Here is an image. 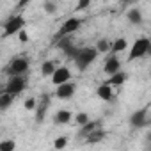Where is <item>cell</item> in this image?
<instances>
[{
    "label": "cell",
    "instance_id": "cell-26",
    "mask_svg": "<svg viewBox=\"0 0 151 151\" xmlns=\"http://www.w3.org/2000/svg\"><path fill=\"white\" fill-rule=\"evenodd\" d=\"M16 144L14 140H2L0 142V151H14Z\"/></svg>",
    "mask_w": 151,
    "mask_h": 151
},
{
    "label": "cell",
    "instance_id": "cell-2",
    "mask_svg": "<svg viewBox=\"0 0 151 151\" xmlns=\"http://www.w3.org/2000/svg\"><path fill=\"white\" fill-rule=\"evenodd\" d=\"M25 23H27V20H25L23 14H13L11 18H7V20L2 23V27H4V30H2V39L18 34V32L25 27Z\"/></svg>",
    "mask_w": 151,
    "mask_h": 151
},
{
    "label": "cell",
    "instance_id": "cell-19",
    "mask_svg": "<svg viewBox=\"0 0 151 151\" xmlns=\"http://www.w3.org/2000/svg\"><path fill=\"white\" fill-rule=\"evenodd\" d=\"M14 98H16V96H13V94H9V93L2 91V94H0V110L6 112V110L11 107V103L14 101Z\"/></svg>",
    "mask_w": 151,
    "mask_h": 151
},
{
    "label": "cell",
    "instance_id": "cell-25",
    "mask_svg": "<svg viewBox=\"0 0 151 151\" xmlns=\"http://www.w3.org/2000/svg\"><path fill=\"white\" fill-rule=\"evenodd\" d=\"M73 119H75V123H77L78 126H82V124H86V123L89 121V114H86V112H78Z\"/></svg>",
    "mask_w": 151,
    "mask_h": 151
},
{
    "label": "cell",
    "instance_id": "cell-31",
    "mask_svg": "<svg viewBox=\"0 0 151 151\" xmlns=\"http://www.w3.org/2000/svg\"><path fill=\"white\" fill-rule=\"evenodd\" d=\"M144 144H146V147H149V149H151V130L146 133V137H144Z\"/></svg>",
    "mask_w": 151,
    "mask_h": 151
},
{
    "label": "cell",
    "instance_id": "cell-9",
    "mask_svg": "<svg viewBox=\"0 0 151 151\" xmlns=\"http://www.w3.org/2000/svg\"><path fill=\"white\" fill-rule=\"evenodd\" d=\"M147 123V109H139L132 112L130 116V126L132 128H144Z\"/></svg>",
    "mask_w": 151,
    "mask_h": 151
},
{
    "label": "cell",
    "instance_id": "cell-30",
    "mask_svg": "<svg viewBox=\"0 0 151 151\" xmlns=\"http://www.w3.org/2000/svg\"><path fill=\"white\" fill-rule=\"evenodd\" d=\"M89 4H91V0H78L77 9H75V11H84V9H87V7H89Z\"/></svg>",
    "mask_w": 151,
    "mask_h": 151
},
{
    "label": "cell",
    "instance_id": "cell-24",
    "mask_svg": "<svg viewBox=\"0 0 151 151\" xmlns=\"http://www.w3.org/2000/svg\"><path fill=\"white\" fill-rule=\"evenodd\" d=\"M78 50H80L78 46H75V45H71V46H69V48H66V50H64L62 53H64V55H66V57H68L69 60H75V57H77Z\"/></svg>",
    "mask_w": 151,
    "mask_h": 151
},
{
    "label": "cell",
    "instance_id": "cell-35",
    "mask_svg": "<svg viewBox=\"0 0 151 151\" xmlns=\"http://www.w3.org/2000/svg\"><path fill=\"white\" fill-rule=\"evenodd\" d=\"M123 2H124V4H128V2H132V0H123Z\"/></svg>",
    "mask_w": 151,
    "mask_h": 151
},
{
    "label": "cell",
    "instance_id": "cell-22",
    "mask_svg": "<svg viewBox=\"0 0 151 151\" xmlns=\"http://www.w3.org/2000/svg\"><path fill=\"white\" fill-rule=\"evenodd\" d=\"M110 41L107 39V37H101L98 43H96V50L100 52V53H107V52H110Z\"/></svg>",
    "mask_w": 151,
    "mask_h": 151
},
{
    "label": "cell",
    "instance_id": "cell-36",
    "mask_svg": "<svg viewBox=\"0 0 151 151\" xmlns=\"http://www.w3.org/2000/svg\"><path fill=\"white\" fill-rule=\"evenodd\" d=\"M149 75H151V71H149Z\"/></svg>",
    "mask_w": 151,
    "mask_h": 151
},
{
    "label": "cell",
    "instance_id": "cell-3",
    "mask_svg": "<svg viewBox=\"0 0 151 151\" xmlns=\"http://www.w3.org/2000/svg\"><path fill=\"white\" fill-rule=\"evenodd\" d=\"M149 43H151V37H137L128 52V62L132 60H137V59H142L147 55V48H149Z\"/></svg>",
    "mask_w": 151,
    "mask_h": 151
},
{
    "label": "cell",
    "instance_id": "cell-4",
    "mask_svg": "<svg viewBox=\"0 0 151 151\" xmlns=\"http://www.w3.org/2000/svg\"><path fill=\"white\" fill-rule=\"evenodd\" d=\"M29 68H30V60L27 57H14L4 69L6 75L9 77H14V75H27L29 73Z\"/></svg>",
    "mask_w": 151,
    "mask_h": 151
},
{
    "label": "cell",
    "instance_id": "cell-34",
    "mask_svg": "<svg viewBox=\"0 0 151 151\" xmlns=\"http://www.w3.org/2000/svg\"><path fill=\"white\" fill-rule=\"evenodd\" d=\"M146 126H151V117H147V123H146Z\"/></svg>",
    "mask_w": 151,
    "mask_h": 151
},
{
    "label": "cell",
    "instance_id": "cell-6",
    "mask_svg": "<svg viewBox=\"0 0 151 151\" xmlns=\"http://www.w3.org/2000/svg\"><path fill=\"white\" fill-rule=\"evenodd\" d=\"M80 25H82V20L80 18H68L62 25H60V29L57 30V34L53 36V37H60V36H73L75 32H77L78 29H80Z\"/></svg>",
    "mask_w": 151,
    "mask_h": 151
},
{
    "label": "cell",
    "instance_id": "cell-27",
    "mask_svg": "<svg viewBox=\"0 0 151 151\" xmlns=\"http://www.w3.org/2000/svg\"><path fill=\"white\" fill-rule=\"evenodd\" d=\"M66 144H68V139L66 137H57L55 142H53V147L55 149H62V147H66Z\"/></svg>",
    "mask_w": 151,
    "mask_h": 151
},
{
    "label": "cell",
    "instance_id": "cell-1",
    "mask_svg": "<svg viewBox=\"0 0 151 151\" xmlns=\"http://www.w3.org/2000/svg\"><path fill=\"white\" fill-rule=\"evenodd\" d=\"M98 55H100V52L96 50V46H86V48L78 50V53H77V57H75L73 62H75V66H77L78 71H86L96 60Z\"/></svg>",
    "mask_w": 151,
    "mask_h": 151
},
{
    "label": "cell",
    "instance_id": "cell-10",
    "mask_svg": "<svg viewBox=\"0 0 151 151\" xmlns=\"http://www.w3.org/2000/svg\"><path fill=\"white\" fill-rule=\"evenodd\" d=\"M69 80H71V71H69V68H66V66H59V68L55 69V73L52 75V84H53V86H60V84L69 82Z\"/></svg>",
    "mask_w": 151,
    "mask_h": 151
},
{
    "label": "cell",
    "instance_id": "cell-21",
    "mask_svg": "<svg viewBox=\"0 0 151 151\" xmlns=\"http://www.w3.org/2000/svg\"><path fill=\"white\" fill-rule=\"evenodd\" d=\"M126 20L132 23V25H140L142 23V13L139 9H130L126 13Z\"/></svg>",
    "mask_w": 151,
    "mask_h": 151
},
{
    "label": "cell",
    "instance_id": "cell-32",
    "mask_svg": "<svg viewBox=\"0 0 151 151\" xmlns=\"http://www.w3.org/2000/svg\"><path fill=\"white\" fill-rule=\"evenodd\" d=\"M30 2H32V0H18V9H23V7H27Z\"/></svg>",
    "mask_w": 151,
    "mask_h": 151
},
{
    "label": "cell",
    "instance_id": "cell-11",
    "mask_svg": "<svg viewBox=\"0 0 151 151\" xmlns=\"http://www.w3.org/2000/svg\"><path fill=\"white\" fill-rule=\"evenodd\" d=\"M101 126H103V121H101V119H93V121L89 119L86 124H82V126H80V130H78L77 137H78V139H86V137H87V135H89L93 130H96V128H101Z\"/></svg>",
    "mask_w": 151,
    "mask_h": 151
},
{
    "label": "cell",
    "instance_id": "cell-5",
    "mask_svg": "<svg viewBox=\"0 0 151 151\" xmlns=\"http://www.w3.org/2000/svg\"><path fill=\"white\" fill-rule=\"evenodd\" d=\"M25 87H27V77L25 75H14V77H9V80L6 82L4 91L13 96H18L25 91Z\"/></svg>",
    "mask_w": 151,
    "mask_h": 151
},
{
    "label": "cell",
    "instance_id": "cell-23",
    "mask_svg": "<svg viewBox=\"0 0 151 151\" xmlns=\"http://www.w3.org/2000/svg\"><path fill=\"white\" fill-rule=\"evenodd\" d=\"M43 9L46 14H53L57 11V4H55V0H45L43 2Z\"/></svg>",
    "mask_w": 151,
    "mask_h": 151
},
{
    "label": "cell",
    "instance_id": "cell-20",
    "mask_svg": "<svg viewBox=\"0 0 151 151\" xmlns=\"http://www.w3.org/2000/svg\"><path fill=\"white\" fill-rule=\"evenodd\" d=\"M126 46H128V41H126L124 37H117V39L112 41V45H110V52H112V53H119V52H124Z\"/></svg>",
    "mask_w": 151,
    "mask_h": 151
},
{
    "label": "cell",
    "instance_id": "cell-29",
    "mask_svg": "<svg viewBox=\"0 0 151 151\" xmlns=\"http://www.w3.org/2000/svg\"><path fill=\"white\" fill-rule=\"evenodd\" d=\"M18 39H20V43H29V32L25 30V29H22L20 32H18Z\"/></svg>",
    "mask_w": 151,
    "mask_h": 151
},
{
    "label": "cell",
    "instance_id": "cell-8",
    "mask_svg": "<svg viewBox=\"0 0 151 151\" xmlns=\"http://www.w3.org/2000/svg\"><path fill=\"white\" fill-rule=\"evenodd\" d=\"M75 91H77V86H75V82H64L60 86H57V91H55V96L59 100H71L75 96Z\"/></svg>",
    "mask_w": 151,
    "mask_h": 151
},
{
    "label": "cell",
    "instance_id": "cell-12",
    "mask_svg": "<svg viewBox=\"0 0 151 151\" xmlns=\"http://www.w3.org/2000/svg\"><path fill=\"white\" fill-rule=\"evenodd\" d=\"M103 71L109 75H114V73H117V71H121V60L117 59V55L116 53H112L107 60H105V66H103Z\"/></svg>",
    "mask_w": 151,
    "mask_h": 151
},
{
    "label": "cell",
    "instance_id": "cell-13",
    "mask_svg": "<svg viewBox=\"0 0 151 151\" xmlns=\"http://www.w3.org/2000/svg\"><path fill=\"white\" fill-rule=\"evenodd\" d=\"M71 119H73V114H71L68 109H60V110H57L55 116H53V124L62 126V124L71 123Z\"/></svg>",
    "mask_w": 151,
    "mask_h": 151
},
{
    "label": "cell",
    "instance_id": "cell-16",
    "mask_svg": "<svg viewBox=\"0 0 151 151\" xmlns=\"http://www.w3.org/2000/svg\"><path fill=\"white\" fill-rule=\"evenodd\" d=\"M126 78H128V75L124 71H117V73H114V75H110V77H109L107 84H110L112 87H119V86H123L126 82Z\"/></svg>",
    "mask_w": 151,
    "mask_h": 151
},
{
    "label": "cell",
    "instance_id": "cell-15",
    "mask_svg": "<svg viewBox=\"0 0 151 151\" xmlns=\"http://www.w3.org/2000/svg\"><path fill=\"white\" fill-rule=\"evenodd\" d=\"M105 137H107V132H105V130H103V126H101V128L93 130V132L86 137V142H89V144H96V142H101Z\"/></svg>",
    "mask_w": 151,
    "mask_h": 151
},
{
    "label": "cell",
    "instance_id": "cell-37",
    "mask_svg": "<svg viewBox=\"0 0 151 151\" xmlns=\"http://www.w3.org/2000/svg\"><path fill=\"white\" fill-rule=\"evenodd\" d=\"M149 37H151V36H149Z\"/></svg>",
    "mask_w": 151,
    "mask_h": 151
},
{
    "label": "cell",
    "instance_id": "cell-18",
    "mask_svg": "<svg viewBox=\"0 0 151 151\" xmlns=\"http://www.w3.org/2000/svg\"><path fill=\"white\" fill-rule=\"evenodd\" d=\"M55 69H57V62L55 60H45L41 64V75L43 77H52V75L55 73Z\"/></svg>",
    "mask_w": 151,
    "mask_h": 151
},
{
    "label": "cell",
    "instance_id": "cell-33",
    "mask_svg": "<svg viewBox=\"0 0 151 151\" xmlns=\"http://www.w3.org/2000/svg\"><path fill=\"white\" fill-rule=\"evenodd\" d=\"M147 57H151V43H149V48H147Z\"/></svg>",
    "mask_w": 151,
    "mask_h": 151
},
{
    "label": "cell",
    "instance_id": "cell-17",
    "mask_svg": "<svg viewBox=\"0 0 151 151\" xmlns=\"http://www.w3.org/2000/svg\"><path fill=\"white\" fill-rule=\"evenodd\" d=\"M53 45H55L60 52H64L66 48H69V46L75 45V43H73V37H71V36H60V37H53Z\"/></svg>",
    "mask_w": 151,
    "mask_h": 151
},
{
    "label": "cell",
    "instance_id": "cell-7",
    "mask_svg": "<svg viewBox=\"0 0 151 151\" xmlns=\"http://www.w3.org/2000/svg\"><path fill=\"white\" fill-rule=\"evenodd\" d=\"M48 107H50V94H48V93H45V94L41 96V100H39L37 107H36V116H34V119H36V123H37V124H41V123L45 121L46 112H48Z\"/></svg>",
    "mask_w": 151,
    "mask_h": 151
},
{
    "label": "cell",
    "instance_id": "cell-28",
    "mask_svg": "<svg viewBox=\"0 0 151 151\" xmlns=\"http://www.w3.org/2000/svg\"><path fill=\"white\" fill-rule=\"evenodd\" d=\"M23 107H25L27 110H36V107H37L36 98H27V100H25V103H23Z\"/></svg>",
    "mask_w": 151,
    "mask_h": 151
},
{
    "label": "cell",
    "instance_id": "cell-14",
    "mask_svg": "<svg viewBox=\"0 0 151 151\" xmlns=\"http://www.w3.org/2000/svg\"><path fill=\"white\" fill-rule=\"evenodd\" d=\"M96 96L100 98V100H103V101H110L112 98H114V89H112V86L110 84H101L98 89H96Z\"/></svg>",
    "mask_w": 151,
    "mask_h": 151
}]
</instances>
